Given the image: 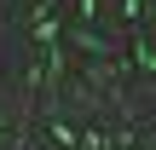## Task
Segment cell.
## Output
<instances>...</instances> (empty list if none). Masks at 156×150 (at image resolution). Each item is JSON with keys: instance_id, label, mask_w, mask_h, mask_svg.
<instances>
[{"instance_id": "obj_1", "label": "cell", "mask_w": 156, "mask_h": 150, "mask_svg": "<svg viewBox=\"0 0 156 150\" xmlns=\"http://www.w3.org/2000/svg\"><path fill=\"white\" fill-rule=\"evenodd\" d=\"M133 64H139V69H145V75H151V81H156V40H151V35H145V29L133 35Z\"/></svg>"}]
</instances>
